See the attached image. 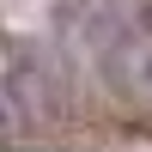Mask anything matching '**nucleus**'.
<instances>
[{
	"label": "nucleus",
	"instance_id": "nucleus-1",
	"mask_svg": "<svg viewBox=\"0 0 152 152\" xmlns=\"http://www.w3.org/2000/svg\"><path fill=\"white\" fill-rule=\"evenodd\" d=\"M128 85H134V97L152 104V43H140V49L128 55Z\"/></svg>",
	"mask_w": 152,
	"mask_h": 152
}]
</instances>
